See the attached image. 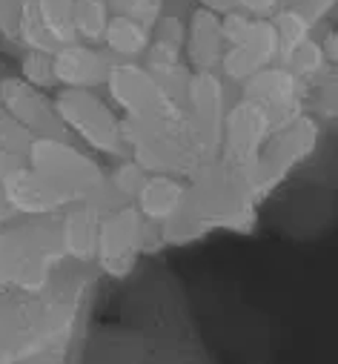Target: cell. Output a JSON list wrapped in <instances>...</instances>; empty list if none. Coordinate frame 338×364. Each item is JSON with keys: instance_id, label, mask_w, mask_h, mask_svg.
<instances>
[{"instance_id": "20", "label": "cell", "mask_w": 338, "mask_h": 364, "mask_svg": "<svg viewBox=\"0 0 338 364\" xmlns=\"http://www.w3.org/2000/svg\"><path fill=\"white\" fill-rule=\"evenodd\" d=\"M15 215V210H12V204L6 201V196H4V187H0V227H4L9 218Z\"/></svg>"}, {"instance_id": "13", "label": "cell", "mask_w": 338, "mask_h": 364, "mask_svg": "<svg viewBox=\"0 0 338 364\" xmlns=\"http://www.w3.org/2000/svg\"><path fill=\"white\" fill-rule=\"evenodd\" d=\"M0 95H4V101L9 107V118H15L21 127L40 129V135H46V124H55V118H58L43 104V98L38 95V89L23 83V80H9Z\"/></svg>"}, {"instance_id": "8", "label": "cell", "mask_w": 338, "mask_h": 364, "mask_svg": "<svg viewBox=\"0 0 338 364\" xmlns=\"http://www.w3.org/2000/svg\"><path fill=\"white\" fill-rule=\"evenodd\" d=\"M244 98H252L258 101L270 121H273V129L293 121L298 115V77L287 69H258L256 75H249L244 80Z\"/></svg>"}, {"instance_id": "4", "label": "cell", "mask_w": 338, "mask_h": 364, "mask_svg": "<svg viewBox=\"0 0 338 364\" xmlns=\"http://www.w3.org/2000/svg\"><path fill=\"white\" fill-rule=\"evenodd\" d=\"M32 172L66 204L92 201L104 190V172L92 158L55 135H38L29 146Z\"/></svg>"}, {"instance_id": "1", "label": "cell", "mask_w": 338, "mask_h": 364, "mask_svg": "<svg viewBox=\"0 0 338 364\" xmlns=\"http://www.w3.org/2000/svg\"><path fill=\"white\" fill-rule=\"evenodd\" d=\"M95 282L58 276L40 290L0 293V361L66 358L89 310Z\"/></svg>"}, {"instance_id": "2", "label": "cell", "mask_w": 338, "mask_h": 364, "mask_svg": "<svg viewBox=\"0 0 338 364\" xmlns=\"http://www.w3.org/2000/svg\"><path fill=\"white\" fill-rule=\"evenodd\" d=\"M256 175L252 164H238L229 158L207 161L195 169L192 187H187L184 210L209 227H246L256 201Z\"/></svg>"}, {"instance_id": "12", "label": "cell", "mask_w": 338, "mask_h": 364, "mask_svg": "<svg viewBox=\"0 0 338 364\" xmlns=\"http://www.w3.org/2000/svg\"><path fill=\"white\" fill-rule=\"evenodd\" d=\"M184 196H187V187L178 184L175 178H169L166 172H160L155 178H146L141 184V190L135 193L138 213L149 215L155 221H166L184 210Z\"/></svg>"}, {"instance_id": "18", "label": "cell", "mask_w": 338, "mask_h": 364, "mask_svg": "<svg viewBox=\"0 0 338 364\" xmlns=\"http://www.w3.org/2000/svg\"><path fill=\"white\" fill-rule=\"evenodd\" d=\"M107 6L115 9V15H126L141 23H149L160 9V0H107Z\"/></svg>"}, {"instance_id": "19", "label": "cell", "mask_w": 338, "mask_h": 364, "mask_svg": "<svg viewBox=\"0 0 338 364\" xmlns=\"http://www.w3.org/2000/svg\"><path fill=\"white\" fill-rule=\"evenodd\" d=\"M232 4H238V6H244L249 12H256V15H267V12H273L281 4V0H232Z\"/></svg>"}, {"instance_id": "5", "label": "cell", "mask_w": 338, "mask_h": 364, "mask_svg": "<svg viewBox=\"0 0 338 364\" xmlns=\"http://www.w3.org/2000/svg\"><path fill=\"white\" fill-rule=\"evenodd\" d=\"M55 115L60 127H72L83 141H89L98 149L118 152L124 144V129L115 121L112 109L89 89H66L58 98Z\"/></svg>"}, {"instance_id": "22", "label": "cell", "mask_w": 338, "mask_h": 364, "mask_svg": "<svg viewBox=\"0 0 338 364\" xmlns=\"http://www.w3.org/2000/svg\"><path fill=\"white\" fill-rule=\"evenodd\" d=\"M6 127H9V115L0 109V146H6V144H9V141H6ZM6 149H9V146H6Z\"/></svg>"}, {"instance_id": "10", "label": "cell", "mask_w": 338, "mask_h": 364, "mask_svg": "<svg viewBox=\"0 0 338 364\" xmlns=\"http://www.w3.org/2000/svg\"><path fill=\"white\" fill-rule=\"evenodd\" d=\"M109 69L112 60L92 46H66L52 60V75L72 89H92L98 83H107Z\"/></svg>"}, {"instance_id": "17", "label": "cell", "mask_w": 338, "mask_h": 364, "mask_svg": "<svg viewBox=\"0 0 338 364\" xmlns=\"http://www.w3.org/2000/svg\"><path fill=\"white\" fill-rule=\"evenodd\" d=\"M109 23V6L107 0H75V9H72V26L77 35L98 41L104 38Z\"/></svg>"}, {"instance_id": "7", "label": "cell", "mask_w": 338, "mask_h": 364, "mask_svg": "<svg viewBox=\"0 0 338 364\" xmlns=\"http://www.w3.org/2000/svg\"><path fill=\"white\" fill-rule=\"evenodd\" d=\"M143 235L146 232L138 207H118L112 215H104L95 252L104 261V269L112 276H124L143 247Z\"/></svg>"}, {"instance_id": "6", "label": "cell", "mask_w": 338, "mask_h": 364, "mask_svg": "<svg viewBox=\"0 0 338 364\" xmlns=\"http://www.w3.org/2000/svg\"><path fill=\"white\" fill-rule=\"evenodd\" d=\"M270 135H273V121H270L267 109L258 101L244 98L221 121L224 158L238 161V164H256V158L264 149Z\"/></svg>"}, {"instance_id": "3", "label": "cell", "mask_w": 338, "mask_h": 364, "mask_svg": "<svg viewBox=\"0 0 338 364\" xmlns=\"http://www.w3.org/2000/svg\"><path fill=\"white\" fill-rule=\"evenodd\" d=\"M66 250L60 221H32L15 230L0 227V290H40L63 267Z\"/></svg>"}, {"instance_id": "16", "label": "cell", "mask_w": 338, "mask_h": 364, "mask_svg": "<svg viewBox=\"0 0 338 364\" xmlns=\"http://www.w3.org/2000/svg\"><path fill=\"white\" fill-rule=\"evenodd\" d=\"M32 9L43 23V32L49 35V41H63L69 32H75L72 26L75 0H32Z\"/></svg>"}, {"instance_id": "11", "label": "cell", "mask_w": 338, "mask_h": 364, "mask_svg": "<svg viewBox=\"0 0 338 364\" xmlns=\"http://www.w3.org/2000/svg\"><path fill=\"white\" fill-rule=\"evenodd\" d=\"M101 215L92 201H83L80 207H72L60 218V241L66 255L89 261L98 252V232H101Z\"/></svg>"}, {"instance_id": "15", "label": "cell", "mask_w": 338, "mask_h": 364, "mask_svg": "<svg viewBox=\"0 0 338 364\" xmlns=\"http://www.w3.org/2000/svg\"><path fill=\"white\" fill-rule=\"evenodd\" d=\"M104 41H107V46H109L115 55L135 58V55H141V52L146 49L149 32H146V23H141V21H135V18H126V15H115V18H109V23H107Z\"/></svg>"}, {"instance_id": "14", "label": "cell", "mask_w": 338, "mask_h": 364, "mask_svg": "<svg viewBox=\"0 0 338 364\" xmlns=\"http://www.w3.org/2000/svg\"><path fill=\"white\" fill-rule=\"evenodd\" d=\"M224 23L215 18L212 9H201L192 21V32H190V49L192 58L201 69H212L215 63H221L224 58Z\"/></svg>"}, {"instance_id": "9", "label": "cell", "mask_w": 338, "mask_h": 364, "mask_svg": "<svg viewBox=\"0 0 338 364\" xmlns=\"http://www.w3.org/2000/svg\"><path fill=\"white\" fill-rule=\"evenodd\" d=\"M107 83H109V89H112L115 101L124 104L129 115L149 112V109H155L163 98H169L166 89L160 86V80H158L149 69H141V66H132V63L112 66Z\"/></svg>"}, {"instance_id": "21", "label": "cell", "mask_w": 338, "mask_h": 364, "mask_svg": "<svg viewBox=\"0 0 338 364\" xmlns=\"http://www.w3.org/2000/svg\"><path fill=\"white\" fill-rule=\"evenodd\" d=\"M198 4L204 6V9H212V12H221V9H227L232 0H198Z\"/></svg>"}]
</instances>
